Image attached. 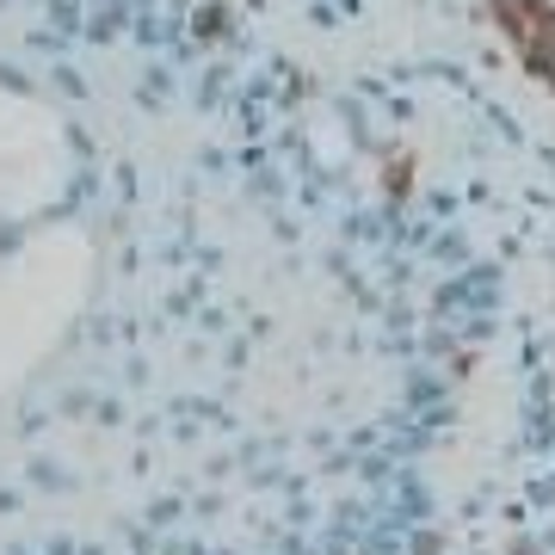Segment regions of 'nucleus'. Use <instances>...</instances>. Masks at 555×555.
Returning a JSON list of instances; mask_svg holds the SVG:
<instances>
[{"label": "nucleus", "instance_id": "1", "mask_svg": "<svg viewBox=\"0 0 555 555\" xmlns=\"http://www.w3.org/2000/svg\"><path fill=\"white\" fill-rule=\"evenodd\" d=\"M408 179H414V167L396 160V167H389V192H396V198H408Z\"/></svg>", "mask_w": 555, "mask_h": 555}]
</instances>
